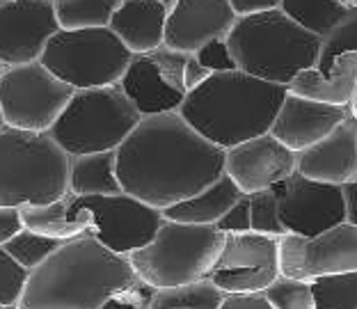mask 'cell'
<instances>
[{
  "label": "cell",
  "mask_w": 357,
  "mask_h": 309,
  "mask_svg": "<svg viewBox=\"0 0 357 309\" xmlns=\"http://www.w3.org/2000/svg\"><path fill=\"white\" fill-rule=\"evenodd\" d=\"M26 227H23V218H21V209H7L0 206V248H5L16 234H21Z\"/></svg>",
  "instance_id": "obj_37"
},
{
  "label": "cell",
  "mask_w": 357,
  "mask_h": 309,
  "mask_svg": "<svg viewBox=\"0 0 357 309\" xmlns=\"http://www.w3.org/2000/svg\"><path fill=\"white\" fill-rule=\"evenodd\" d=\"M208 78L211 74L199 64L197 55H188V62H185V71H183V83H185V89H188V94L192 89H197L199 85H204Z\"/></svg>",
  "instance_id": "obj_40"
},
{
  "label": "cell",
  "mask_w": 357,
  "mask_h": 309,
  "mask_svg": "<svg viewBox=\"0 0 357 309\" xmlns=\"http://www.w3.org/2000/svg\"><path fill=\"white\" fill-rule=\"evenodd\" d=\"M289 94L335 108H351L357 96V53L339 55L328 71H303L289 85Z\"/></svg>",
  "instance_id": "obj_21"
},
{
  "label": "cell",
  "mask_w": 357,
  "mask_h": 309,
  "mask_svg": "<svg viewBox=\"0 0 357 309\" xmlns=\"http://www.w3.org/2000/svg\"><path fill=\"white\" fill-rule=\"evenodd\" d=\"M76 204L92 216L94 239L121 257L147 248L165 223L163 211L126 193L110 197H76Z\"/></svg>",
  "instance_id": "obj_11"
},
{
  "label": "cell",
  "mask_w": 357,
  "mask_h": 309,
  "mask_svg": "<svg viewBox=\"0 0 357 309\" xmlns=\"http://www.w3.org/2000/svg\"><path fill=\"white\" fill-rule=\"evenodd\" d=\"M74 94L76 89L55 78L42 62L5 69L0 76V110L5 126L48 133Z\"/></svg>",
  "instance_id": "obj_9"
},
{
  "label": "cell",
  "mask_w": 357,
  "mask_h": 309,
  "mask_svg": "<svg viewBox=\"0 0 357 309\" xmlns=\"http://www.w3.org/2000/svg\"><path fill=\"white\" fill-rule=\"evenodd\" d=\"M351 110H353V117H357V96H355V101L351 105Z\"/></svg>",
  "instance_id": "obj_42"
},
{
  "label": "cell",
  "mask_w": 357,
  "mask_h": 309,
  "mask_svg": "<svg viewBox=\"0 0 357 309\" xmlns=\"http://www.w3.org/2000/svg\"><path fill=\"white\" fill-rule=\"evenodd\" d=\"M250 211H252V232L271 236V239H282L287 236L284 225L280 220V199H282V183L271 190L248 195Z\"/></svg>",
  "instance_id": "obj_30"
},
{
  "label": "cell",
  "mask_w": 357,
  "mask_h": 309,
  "mask_svg": "<svg viewBox=\"0 0 357 309\" xmlns=\"http://www.w3.org/2000/svg\"><path fill=\"white\" fill-rule=\"evenodd\" d=\"M225 294L208 280L160 289L153 294L151 309H220Z\"/></svg>",
  "instance_id": "obj_27"
},
{
  "label": "cell",
  "mask_w": 357,
  "mask_h": 309,
  "mask_svg": "<svg viewBox=\"0 0 357 309\" xmlns=\"http://www.w3.org/2000/svg\"><path fill=\"white\" fill-rule=\"evenodd\" d=\"M282 12L291 21L298 23L300 28L310 35L319 37L321 42L335 32L351 14L348 0H282Z\"/></svg>",
  "instance_id": "obj_25"
},
{
  "label": "cell",
  "mask_w": 357,
  "mask_h": 309,
  "mask_svg": "<svg viewBox=\"0 0 357 309\" xmlns=\"http://www.w3.org/2000/svg\"><path fill=\"white\" fill-rule=\"evenodd\" d=\"M264 296L273 309H316L312 284L284 278V275H280V278L264 291Z\"/></svg>",
  "instance_id": "obj_31"
},
{
  "label": "cell",
  "mask_w": 357,
  "mask_h": 309,
  "mask_svg": "<svg viewBox=\"0 0 357 309\" xmlns=\"http://www.w3.org/2000/svg\"><path fill=\"white\" fill-rule=\"evenodd\" d=\"M30 273L0 248V309H16L26 291Z\"/></svg>",
  "instance_id": "obj_33"
},
{
  "label": "cell",
  "mask_w": 357,
  "mask_h": 309,
  "mask_svg": "<svg viewBox=\"0 0 357 309\" xmlns=\"http://www.w3.org/2000/svg\"><path fill=\"white\" fill-rule=\"evenodd\" d=\"M298 174L342 188L357 181V117H348L326 140L298 153Z\"/></svg>",
  "instance_id": "obj_19"
},
{
  "label": "cell",
  "mask_w": 357,
  "mask_h": 309,
  "mask_svg": "<svg viewBox=\"0 0 357 309\" xmlns=\"http://www.w3.org/2000/svg\"><path fill=\"white\" fill-rule=\"evenodd\" d=\"M23 227L46 239H55L62 243L83 239L94 234L92 216L76 204V195H67L53 204L46 206H23L21 209Z\"/></svg>",
  "instance_id": "obj_22"
},
{
  "label": "cell",
  "mask_w": 357,
  "mask_h": 309,
  "mask_svg": "<svg viewBox=\"0 0 357 309\" xmlns=\"http://www.w3.org/2000/svg\"><path fill=\"white\" fill-rule=\"evenodd\" d=\"M218 229L222 234H248L252 232V211H250V197L243 195V197L229 209L220 223H218Z\"/></svg>",
  "instance_id": "obj_36"
},
{
  "label": "cell",
  "mask_w": 357,
  "mask_h": 309,
  "mask_svg": "<svg viewBox=\"0 0 357 309\" xmlns=\"http://www.w3.org/2000/svg\"><path fill=\"white\" fill-rule=\"evenodd\" d=\"M153 294H156V289L137 280L133 287H128L126 291H121L112 300H108L103 309H151Z\"/></svg>",
  "instance_id": "obj_35"
},
{
  "label": "cell",
  "mask_w": 357,
  "mask_h": 309,
  "mask_svg": "<svg viewBox=\"0 0 357 309\" xmlns=\"http://www.w3.org/2000/svg\"><path fill=\"white\" fill-rule=\"evenodd\" d=\"M236 21L229 0H174L165 46L183 55H197L211 42H227Z\"/></svg>",
  "instance_id": "obj_17"
},
{
  "label": "cell",
  "mask_w": 357,
  "mask_h": 309,
  "mask_svg": "<svg viewBox=\"0 0 357 309\" xmlns=\"http://www.w3.org/2000/svg\"><path fill=\"white\" fill-rule=\"evenodd\" d=\"M220 309H273L264 294H227Z\"/></svg>",
  "instance_id": "obj_38"
},
{
  "label": "cell",
  "mask_w": 357,
  "mask_h": 309,
  "mask_svg": "<svg viewBox=\"0 0 357 309\" xmlns=\"http://www.w3.org/2000/svg\"><path fill=\"white\" fill-rule=\"evenodd\" d=\"M58 32L53 0H0V62L7 69L42 62Z\"/></svg>",
  "instance_id": "obj_14"
},
{
  "label": "cell",
  "mask_w": 357,
  "mask_h": 309,
  "mask_svg": "<svg viewBox=\"0 0 357 309\" xmlns=\"http://www.w3.org/2000/svg\"><path fill=\"white\" fill-rule=\"evenodd\" d=\"M69 193L76 197H110L124 193L117 176V151L71 158Z\"/></svg>",
  "instance_id": "obj_24"
},
{
  "label": "cell",
  "mask_w": 357,
  "mask_h": 309,
  "mask_svg": "<svg viewBox=\"0 0 357 309\" xmlns=\"http://www.w3.org/2000/svg\"><path fill=\"white\" fill-rule=\"evenodd\" d=\"M121 0H53L60 30H99L110 28Z\"/></svg>",
  "instance_id": "obj_26"
},
{
  "label": "cell",
  "mask_w": 357,
  "mask_h": 309,
  "mask_svg": "<svg viewBox=\"0 0 357 309\" xmlns=\"http://www.w3.org/2000/svg\"><path fill=\"white\" fill-rule=\"evenodd\" d=\"M5 69H7V67H5V64H3V62H0V76H3V74H5Z\"/></svg>",
  "instance_id": "obj_44"
},
{
  "label": "cell",
  "mask_w": 357,
  "mask_h": 309,
  "mask_svg": "<svg viewBox=\"0 0 357 309\" xmlns=\"http://www.w3.org/2000/svg\"><path fill=\"white\" fill-rule=\"evenodd\" d=\"M225 234L218 227H197L165 220L147 248L128 255L137 280L151 289H174L208 280Z\"/></svg>",
  "instance_id": "obj_7"
},
{
  "label": "cell",
  "mask_w": 357,
  "mask_h": 309,
  "mask_svg": "<svg viewBox=\"0 0 357 309\" xmlns=\"http://www.w3.org/2000/svg\"><path fill=\"white\" fill-rule=\"evenodd\" d=\"M5 128V119H3V110H0V131Z\"/></svg>",
  "instance_id": "obj_43"
},
{
  "label": "cell",
  "mask_w": 357,
  "mask_h": 309,
  "mask_svg": "<svg viewBox=\"0 0 357 309\" xmlns=\"http://www.w3.org/2000/svg\"><path fill=\"white\" fill-rule=\"evenodd\" d=\"M188 55L172 48H158L147 55H133L119 87L142 117L178 112L188 96L183 71Z\"/></svg>",
  "instance_id": "obj_13"
},
{
  "label": "cell",
  "mask_w": 357,
  "mask_h": 309,
  "mask_svg": "<svg viewBox=\"0 0 357 309\" xmlns=\"http://www.w3.org/2000/svg\"><path fill=\"white\" fill-rule=\"evenodd\" d=\"M140 121L142 115L119 85L78 89L48 135L69 158L92 156L117 151Z\"/></svg>",
  "instance_id": "obj_6"
},
{
  "label": "cell",
  "mask_w": 357,
  "mask_h": 309,
  "mask_svg": "<svg viewBox=\"0 0 357 309\" xmlns=\"http://www.w3.org/2000/svg\"><path fill=\"white\" fill-rule=\"evenodd\" d=\"M231 58L243 74L287 87L307 69H319L323 42L282 12L238 19L227 37Z\"/></svg>",
  "instance_id": "obj_4"
},
{
  "label": "cell",
  "mask_w": 357,
  "mask_h": 309,
  "mask_svg": "<svg viewBox=\"0 0 357 309\" xmlns=\"http://www.w3.org/2000/svg\"><path fill=\"white\" fill-rule=\"evenodd\" d=\"M71 158L48 133L0 131V206H46L69 195Z\"/></svg>",
  "instance_id": "obj_5"
},
{
  "label": "cell",
  "mask_w": 357,
  "mask_h": 309,
  "mask_svg": "<svg viewBox=\"0 0 357 309\" xmlns=\"http://www.w3.org/2000/svg\"><path fill=\"white\" fill-rule=\"evenodd\" d=\"M62 246H64L62 241L46 239V236H39L35 232L23 229L21 234H16L3 250L14 259L16 264L26 268L28 273H32L35 268L42 266L53 252H58Z\"/></svg>",
  "instance_id": "obj_29"
},
{
  "label": "cell",
  "mask_w": 357,
  "mask_h": 309,
  "mask_svg": "<svg viewBox=\"0 0 357 309\" xmlns=\"http://www.w3.org/2000/svg\"><path fill=\"white\" fill-rule=\"evenodd\" d=\"M289 89L264 83L243 71L213 74L185 96L178 110L204 140L220 149L268 135Z\"/></svg>",
  "instance_id": "obj_3"
},
{
  "label": "cell",
  "mask_w": 357,
  "mask_h": 309,
  "mask_svg": "<svg viewBox=\"0 0 357 309\" xmlns=\"http://www.w3.org/2000/svg\"><path fill=\"white\" fill-rule=\"evenodd\" d=\"M174 0H121L110 30L133 55H147L165 46L167 16Z\"/></svg>",
  "instance_id": "obj_20"
},
{
  "label": "cell",
  "mask_w": 357,
  "mask_h": 309,
  "mask_svg": "<svg viewBox=\"0 0 357 309\" xmlns=\"http://www.w3.org/2000/svg\"><path fill=\"white\" fill-rule=\"evenodd\" d=\"M348 117H353L351 108H335V105L316 103L310 99H300L296 94H287L271 133L287 149L294 153H303L321 140H326Z\"/></svg>",
  "instance_id": "obj_18"
},
{
  "label": "cell",
  "mask_w": 357,
  "mask_h": 309,
  "mask_svg": "<svg viewBox=\"0 0 357 309\" xmlns=\"http://www.w3.org/2000/svg\"><path fill=\"white\" fill-rule=\"evenodd\" d=\"M357 273V225L344 223L312 239L287 234L280 239V275L314 282L328 275Z\"/></svg>",
  "instance_id": "obj_12"
},
{
  "label": "cell",
  "mask_w": 357,
  "mask_h": 309,
  "mask_svg": "<svg viewBox=\"0 0 357 309\" xmlns=\"http://www.w3.org/2000/svg\"><path fill=\"white\" fill-rule=\"evenodd\" d=\"M231 10L238 19H245V16H257V14H266L278 10L282 5V0H229Z\"/></svg>",
  "instance_id": "obj_39"
},
{
  "label": "cell",
  "mask_w": 357,
  "mask_h": 309,
  "mask_svg": "<svg viewBox=\"0 0 357 309\" xmlns=\"http://www.w3.org/2000/svg\"><path fill=\"white\" fill-rule=\"evenodd\" d=\"M280 220L284 232L294 236H319L348 223L346 193L342 186L319 183L294 174L282 183Z\"/></svg>",
  "instance_id": "obj_15"
},
{
  "label": "cell",
  "mask_w": 357,
  "mask_h": 309,
  "mask_svg": "<svg viewBox=\"0 0 357 309\" xmlns=\"http://www.w3.org/2000/svg\"><path fill=\"white\" fill-rule=\"evenodd\" d=\"M137 275L128 257L103 248L94 236L69 241L30 273L16 309H103Z\"/></svg>",
  "instance_id": "obj_2"
},
{
  "label": "cell",
  "mask_w": 357,
  "mask_h": 309,
  "mask_svg": "<svg viewBox=\"0 0 357 309\" xmlns=\"http://www.w3.org/2000/svg\"><path fill=\"white\" fill-rule=\"evenodd\" d=\"M243 197L238 186L229 176L222 174L213 186L202 190L195 197L181 202L172 209L163 211V218L169 223L197 225V227H218V223L229 213V209Z\"/></svg>",
  "instance_id": "obj_23"
},
{
  "label": "cell",
  "mask_w": 357,
  "mask_h": 309,
  "mask_svg": "<svg viewBox=\"0 0 357 309\" xmlns=\"http://www.w3.org/2000/svg\"><path fill=\"white\" fill-rule=\"evenodd\" d=\"M280 278V239L264 234H225V246L208 273L222 294H264Z\"/></svg>",
  "instance_id": "obj_10"
},
{
  "label": "cell",
  "mask_w": 357,
  "mask_h": 309,
  "mask_svg": "<svg viewBox=\"0 0 357 309\" xmlns=\"http://www.w3.org/2000/svg\"><path fill=\"white\" fill-rule=\"evenodd\" d=\"M298 172V153L287 149L273 133L255 137L225 151V174L243 195H257L289 181Z\"/></svg>",
  "instance_id": "obj_16"
},
{
  "label": "cell",
  "mask_w": 357,
  "mask_h": 309,
  "mask_svg": "<svg viewBox=\"0 0 357 309\" xmlns=\"http://www.w3.org/2000/svg\"><path fill=\"white\" fill-rule=\"evenodd\" d=\"M344 53H357V7H351L348 19L323 42L319 71H328L332 67V62Z\"/></svg>",
  "instance_id": "obj_32"
},
{
  "label": "cell",
  "mask_w": 357,
  "mask_h": 309,
  "mask_svg": "<svg viewBox=\"0 0 357 309\" xmlns=\"http://www.w3.org/2000/svg\"><path fill=\"white\" fill-rule=\"evenodd\" d=\"M344 193H346V206H348V223L357 225V181L348 183Z\"/></svg>",
  "instance_id": "obj_41"
},
{
  "label": "cell",
  "mask_w": 357,
  "mask_h": 309,
  "mask_svg": "<svg viewBox=\"0 0 357 309\" xmlns=\"http://www.w3.org/2000/svg\"><path fill=\"white\" fill-rule=\"evenodd\" d=\"M225 174V149L204 140L178 112L142 117L117 149L121 190L158 211L195 197Z\"/></svg>",
  "instance_id": "obj_1"
},
{
  "label": "cell",
  "mask_w": 357,
  "mask_h": 309,
  "mask_svg": "<svg viewBox=\"0 0 357 309\" xmlns=\"http://www.w3.org/2000/svg\"><path fill=\"white\" fill-rule=\"evenodd\" d=\"M131 60L133 53L110 28L60 30L42 55L44 67L76 92L119 85Z\"/></svg>",
  "instance_id": "obj_8"
},
{
  "label": "cell",
  "mask_w": 357,
  "mask_h": 309,
  "mask_svg": "<svg viewBox=\"0 0 357 309\" xmlns=\"http://www.w3.org/2000/svg\"><path fill=\"white\" fill-rule=\"evenodd\" d=\"M199 64L204 67L211 76L213 74H227V71H236V62L231 58V51L227 42H211L197 53Z\"/></svg>",
  "instance_id": "obj_34"
},
{
  "label": "cell",
  "mask_w": 357,
  "mask_h": 309,
  "mask_svg": "<svg viewBox=\"0 0 357 309\" xmlns=\"http://www.w3.org/2000/svg\"><path fill=\"white\" fill-rule=\"evenodd\" d=\"M310 284L316 309H357V273L328 275Z\"/></svg>",
  "instance_id": "obj_28"
}]
</instances>
